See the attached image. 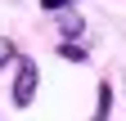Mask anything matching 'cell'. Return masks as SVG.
Segmentation results:
<instances>
[{
  "instance_id": "cell-2",
  "label": "cell",
  "mask_w": 126,
  "mask_h": 121,
  "mask_svg": "<svg viewBox=\"0 0 126 121\" xmlns=\"http://www.w3.org/2000/svg\"><path fill=\"white\" fill-rule=\"evenodd\" d=\"M59 58H68V63H86L90 49H86L81 40H59Z\"/></svg>"
},
{
  "instance_id": "cell-3",
  "label": "cell",
  "mask_w": 126,
  "mask_h": 121,
  "mask_svg": "<svg viewBox=\"0 0 126 121\" xmlns=\"http://www.w3.org/2000/svg\"><path fill=\"white\" fill-rule=\"evenodd\" d=\"M45 13H63V9H77V0H41Z\"/></svg>"
},
{
  "instance_id": "cell-4",
  "label": "cell",
  "mask_w": 126,
  "mask_h": 121,
  "mask_svg": "<svg viewBox=\"0 0 126 121\" xmlns=\"http://www.w3.org/2000/svg\"><path fill=\"white\" fill-rule=\"evenodd\" d=\"M108 99H113V90L99 85V108H94V121H104V117H108Z\"/></svg>"
},
{
  "instance_id": "cell-1",
  "label": "cell",
  "mask_w": 126,
  "mask_h": 121,
  "mask_svg": "<svg viewBox=\"0 0 126 121\" xmlns=\"http://www.w3.org/2000/svg\"><path fill=\"white\" fill-rule=\"evenodd\" d=\"M36 90H41V67L32 63V58H14V90H9V103H14V108H32Z\"/></svg>"
}]
</instances>
